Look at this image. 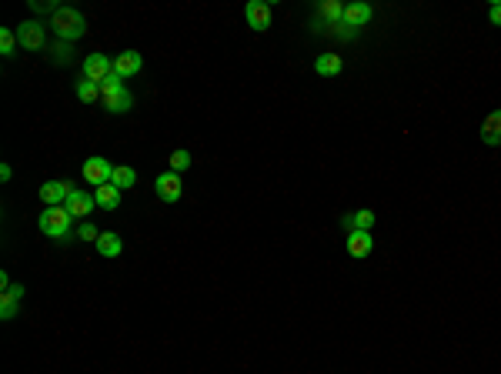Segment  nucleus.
<instances>
[{
  "mask_svg": "<svg viewBox=\"0 0 501 374\" xmlns=\"http://www.w3.org/2000/svg\"><path fill=\"white\" fill-rule=\"evenodd\" d=\"M47 27H51V30L57 34V40H64V44H74V40H80L87 34V20H84V14L74 10V7H57V14L51 17Z\"/></svg>",
  "mask_w": 501,
  "mask_h": 374,
  "instance_id": "f257e3e1",
  "label": "nucleus"
},
{
  "mask_svg": "<svg viewBox=\"0 0 501 374\" xmlns=\"http://www.w3.org/2000/svg\"><path fill=\"white\" fill-rule=\"evenodd\" d=\"M71 211L67 207H44V214H40V231L47 234V238H54V241H67L71 238Z\"/></svg>",
  "mask_w": 501,
  "mask_h": 374,
  "instance_id": "f03ea898",
  "label": "nucleus"
},
{
  "mask_svg": "<svg viewBox=\"0 0 501 374\" xmlns=\"http://www.w3.org/2000/svg\"><path fill=\"white\" fill-rule=\"evenodd\" d=\"M345 20V7L338 0H321L318 10H314V20H311V30L314 34H328L331 27H338Z\"/></svg>",
  "mask_w": 501,
  "mask_h": 374,
  "instance_id": "7ed1b4c3",
  "label": "nucleus"
},
{
  "mask_svg": "<svg viewBox=\"0 0 501 374\" xmlns=\"http://www.w3.org/2000/svg\"><path fill=\"white\" fill-rule=\"evenodd\" d=\"M17 40L24 51L40 54V51H47V27H44L40 20H24L17 27Z\"/></svg>",
  "mask_w": 501,
  "mask_h": 374,
  "instance_id": "20e7f679",
  "label": "nucleus"
},
{
  "mask_svg": "<svg viewBox=\"0 0 501 374\" xmlns=\"http://www.w3.org/2000/svg\"><path fill=\"white\" fill-rule=\"evenodd\" d=\"M111 177H114V164H111L107 157H87V161H84V181L94 187V190L111 184Z\"/></svg>",
  "mask_w": 501,
  "mask_h": 374,
  "instance_id": "39448f33",
  "label": "nucleus"
},
{
  "mask_svg": "<svg viewBox=\"0 0 501 374\" xmlns=\"http://www.w3.org/2000/svg\"><path fill=\"white\" fill-rule=\"evenodd\" d=\"M84 80H94V84H104L107 77L114 74V60L107 54H87L84 57Z\"/></svg>",
  "mask_w": 501,
  "mask_h": 374,
  "instance_id": "423d86ee",
  "label": "nucleus"
},
{
  "mask_svg": "<svg viewBox=\"0 0 501 374\" xmlns=\"http://www.w3.org/2000/svg\"><path fill=\"white\" fill-rule=\"evenodd\" d=\"M74 190L78 187L71 184V181H47V184L40 187V201H44V207H64Z\"/></svg>",
  "mask_w": 501,
  "mask_h": 374,
  "instance_id": "0eeeda50",
  "label": "nucleus"
},
{
  "mask_svg": "<svg viewBox=\"0 0 501 374\" xmlns=\"http://www.w3.org/2000/svg\"><path fill=\"white\" fill-rule=\"evenodd\" d=\"M154 190H157V197H161L164 204H174V201H181V194H184L181 174H174V170H167V174H157Z\"/></svg>",
  "mask_w": 501,
  "mask_h": 374,
  "instance_id": "6e6552de",
  "label": "nucleus"
},
{
  "mask_svg": "<svg viewBox=\"0 0 501 374\" xmlns=\"http://www.w3.org/2000/svg\"><path fill=\"white\" fill-rule=\"evenodd\" d=\"M244 17H248L250 30L264 34V30L271 27V3H268V0H250L248 7H244Z\"/></svg>",
  "mask_w": 501,
  "mask_h": 374,
  "instance_id": "1a4fd4ad",
  "label": "nucleus"
},
{
  "mask_svg": "<svg viewBox=\"0 0 501 374\" xmlns=\"http://www.w3.org/2000/svg\"><path fill=\"white\" fill-rule=\"evenodd\" d=\"M100 100H104V107H107L111 114H127L131 107H134V93L127 91L124 84L114 87V91H104L100 93Z\"/></svg>",
  "mask_w": 501,
  "mask_h": 374,
  "instance_id": "9d476101",
  "label": "nucleus"
},
{
  "mask_svg": "<svg viewBox=\"0 0 501 374\" xmlns=\"http://www.w3.org/2000/svg\"><path fill=\"white\" fill-rule=\"evenodd\" d=\"M140 67H144V60H140V54L137 51H124V54H117L114 57V74L117 77H134V74H140Z\"/></svg>",
  "mask_w": 501,
  "mask_h": 374,
  "instance_id": "9b49d317",
  "label": "nucleus"
},
{
  "mask_svg": "<svg viewBox=\"0 0 501 374\" xmlns=\"http://www.w3.org/2000/svg\"><path fill=\"white\" fill-rule=\"evenodd\" d=\"M371 251H374L371 231H351V234H347V254H351V258H367Z\"/></svg>",
  "mask_w": 501,
  "mask_h": 374,
  "instance_id": "f8f14e48",
  "label": "nucleus"
},
{
  "mask_svg": "<svg viewBox=\"0 0 501 374\" xmlns=\"http://www.w3.org/2000/svg\"><path fill=\"white\" fill-rule=\"evenodd\" d=\"M341 227H345L347 234H351V231H371V227H374V211L361 207V211L341 214Z\"/></svg>",
  "mask_w": 501,
  "mask_h": 374,
  "instance_id": "ddd939ff",
  "label": "nucleus"
},
{
  "mask_svg": "<svg viewBox=\"0 0 501 374\" xmlns=\"http://www.w3.org/2000/svg\"><path fill=\"white\" fill-rule=\"evenodd\" d=\"M374 17V10H371V3H347L345 7V24L347 27H354V30H361V27H367V20Z\"/></svg>",
  "mask_w": 501,
  "mask_h": 374,
  "instance_id": "4468645a",
  "label": "nucleus"
},
{
  "mask_svg": "<svg viewBox=\"0 0 501 374\" xmlns=\"http://www.w3.org/2000/svg\"><path fill=\"white\" fill-rule=\"evenodd\" d=\"M64 207L71 211V217H87V214L97 207V201H94V194H87V190H74Z\"/></svg>",
  "mask_w": 501,
  "mask_h": 374,
  "instance_id": "2eb2a0df",
  "label": "nucleus"
},
{
  "mask_svg": "<svg viewBox=\"0 0 501 374\" xmlns=\"http://www.w3.org/2000/svg\"><path fill=\"white\" fill-rule=\"evenodd\" d=\"M20 298H24V284H10V287L0 294V318L3 321L14 318L17 308H20Z\"/></svg>",
  "mask_w": 501,
  "mask_h": 374,
  "instance_id": "dca6fc26",
  "label": "nucleus"
},
{
  "mask_svg": "<svg viewBox=\"0 0 501 374\" xmlns=\"http://www.w3.org/2000/svg\"><path fill=\"white\" fill-rule=\"evenodd\" d=\"M482 141L484 144H491V148H501V107L498 111H491L482 121Z\"/></svg>",
  "mask_w": 501,
  "mask_h": 374,
  "instance_id": "f3484780",
  "label": "nucleus"
},
{
  "mask_svg": "<svg viewBox=\"0 0 501 374\" xmlns=\"http://www.w3.org/2000/svg\"><path fill=\"white\" fill-rule=\"evenodd\" d=\"M94 244H97V251H100V258H117L124 251V241H120L117 231H100V238Z\"/></svg>",
  "mask_w": 501,
  "mask_h": 374,
  "instance_id": "a211bd4d",
  "label": "nucleus"
},
{
  "mask_svg": "<svg viewBox=\"0 0 501 374\" xmlns=\"http://www.w3.org/2000/svg\"><path fill=\"white\" fill-rule=\"evenodd\" d=\"M341 54H321L318 60H314V74L318 77H338L341 74Z\"/></svg>",
  "mask_w": 501,
  "mask_h": 374,
  "instance_id": "6ab92c4d",
  "label": "nucleus"
},
{
  "mask_svg": "<svg viewBox=\"0 0 501 374\" xmlns=\"http://www.w3.org/2000/svg\"><path fill=\"white\" fill-rule=\"evenodd\" d=\"M94 201L100 211H117V207H120V190H117L114 184H104L94 190Z\"/></svg>",
  "mask_w": 501,
  "mask_h": 374,
  "instance_id": "aec40b11",
  "label": "nucleus"
},
{
  "mask_svg": "<svg viewBox=\"0 0 501 374\" xmlns=\"http://www.w3.org/2000/svg\"><path fill=\"white\" fill-rule=\"evenodd\" d=\"M111 184L117 190H131L137 184V170L134 168H114V177H111Z\"/></svg>",
  "mask_w": 501,
  "mask_h": 374,
  "instance_id": "412c9836",
  "label": "nucleus"
},
{
  "mask_svg": "<svg viewBox=\"0 0 501 374\" xmlns=\"http://www.w3.org/2000/svg\"><path fill=\"white\" fill-rule=\"evenodd\" d=\"M78 100H84V104H94L97 97H100V84H94V80H78Z\"/></svg>",
  "mask_w": 501,
  "mask_h": 374,
  "instance_id": "4be33fe9",
  "label": "nucleus"
},
{
  "mask_svg": "<svg viewBox=\"0 0 501 374\" xmlns=\"http://www.w3.org/2000/svg\"><path fill=\"white\" fill-rule=\"evenodd\" d=\"M17 30H10V27H3V30H0V54L3 57H14L17 54Z\"/></svg>",
  "mask_w": 501,
  "mask_h": 374,
  "instance_id": "5701e85b",
  "label": "nucleus"
},
{
  "mask_svg": "<svg viewBox=\"0 0 501 374\" xmlns=\"http://www.w3.org/2000/svg\"><path fill=\"white\" fill-rule=\"evenodd\" d=\"M167 164H171V170L174 174H184V170L191 168V154L184 148H177V150H171V157H167Z\"/></svg>",
  "mask_w": 501,
  "mask_h": 374,
  "instance_id": "b1692460",
  "label": "nucleus"
},
{
  "mask_svg": "<svg viewBox=\"0 0 501 374\" xmlns=\"http://www.w3.org/2000/svg\"><path fill=\"white\" fill-rule=\"evenodd\" d=\"M100 238V231H97L91 221H84V224L78 227V241H97Z\"/></svg>",
  "mask_w": 501,
  "mask_h": 374,
  "instance_id": "393cba45",
  "label": "nucleus"
},
{
  "mask_svg": "<svg viewBox=\"0 0 501 374\" xmlns=\"http://www.w3.org/2000/svg\"><path fill=\"white\" fill-rule=\"evenodd\" d=\"M30 10H37V14H51V17H54V14H57V3H54V0H47V3H44V0H30Z\"/></svg>",
  "mask_w": 501,
  "mask_h": 374,
  "instance_id": "a878e982",
  "label": "nucleus"
},
{
  "mask_svg": "<svg viewBox=\"0 0 501 374\" xmlns=\"http://www.w3.org/2000/svg\"><path fill=\"white\" fill-rule=\"evenodd\" d=\"M51 51H54V60H57V64H67V54H71V44H64V40H60V44H54Z\"/></svg>",
  "mask_w": 501,
  "mask_h": 374,
  "instance_id": "bb28decb",
  "label": "nucleus"
},
{
  "mask_svg": "<svg viewBox=\"0 0 501 374\" xmlns=\"http://www.w3.org/2000/svg\"><path fill=\"white\" fill-rule=\"evenodd\" d=\"M488 20H491L495 27H501V3H491V7H488Z\"/></svg>",
  "mask_w": 501,
  "mask_h": 374,
  "instance_id": "cd10ccee",
  "label": "nucleus"
},
{
  "mask_svg": "<svg viewBox=\"0 0 501 374\" xmlns=\"http://www.w3.org/2000/svg\"><path fill=\"white\" fill-rule=\"evenodd\" d=\"M10 177H14V168H10V164H3V168H0V181H3V184H7V181H10Z\"/></svg>",
  "mask_w": 501,
  "mask_h": 374,
  "instance_id": "c85d7f7f",
  "label": "nucleus"
}]
</instances>
